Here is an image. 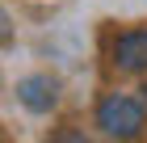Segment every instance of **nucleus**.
Here are the masks:
<instances>
[{
  "mask_svg": "<svg viewBox=\"0 0 147 143\" xmlns=\"http://www.w3.org/2000/svg\"><path fill=\"white\" fill-rule=\"evenodd\" d=\"M9 34H13V30H9V13L0 9V42H9Z\"/></svg>",
  "mask_w": 147,
  "mask_h": 143,
  "instance_id": "4",
  "label": "nucleus"
},
{
  "mask_svg": "<svg viewBox=\"0 0 147 143\" xmlns=\"http://www.w3.org/2000/svg\"><path fill=\"white\" fill-rule=\"evenodd\" d=\"M97 126L113 139H130V135L143 131V105L135 97H109L97 110Z\"/></svg>",
  "mask_w": 147,
  "mask_h": 143,
  "instance_id": "1",
  "label": "nucleus"
},
{
  "mask_svg": "<svg viewBox=\"0 0 147 143\" xmlns=\"http://www.w3.org/2000/svg\"><path fill=\"white\" fill-rule=\"evenodd\" d=\"M17 97H21L25 110L46 114V110H55V101H59V84L51 76H25L21 84H17Z\"/></svg>",
  "mask_w": 147,
  "mask_h": 143,
  "instance_id": "2",
  "label": "nucleus"
},
{
  "mask_svg": "<svg viewBox=\"0 0 147 143\" xmlns=\"http://www.w3.org/2000/svg\"><path fill=\"white\" fill-rule=\"evenodd\" d=\"M113 59L122 72H147V30H130L118 38L113 46Z\"/></svg>",
  "mask_w": 147,
  "mask_h": 143,
  "instance_id": "3",
  "label": "nucleus"
}]
</instances>
